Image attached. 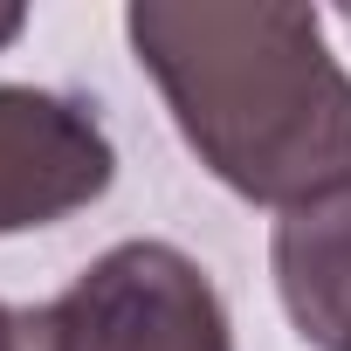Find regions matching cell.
I'll use <instances>...</instances> for the list:
<instances>
[{
    "mask_svg": "<svg viewBox=\"0 0 351 351\" xmlns=\"http://www.w3.org/2000/svg\"><path fill=\"white\" fill-rule=\"evenodd\" d=\"M124 42L228 193L289 214L351 180V69L317 8L138 0Z\"/></svg>",
    "mask_w": 351,
    "mask_h": 351,
    "instance_id": "1",
    "label": "cell"
},
{
    "mask_svg": "<svg viewBox=\"0 0 351 351\" xmlns=\"http://www.w3.org/2000/svg\"><path fill=\"white\" fill-rule=\"evenodd\" d=\"M21 351H234V324L186 248L117 241L62 296L21 310Z\"/></svg>",
    "mask_w": 351,
    "mask_h": 351,
    "instance_id": "2",
    "label": "cell"
},
{
    "mask_svg": "<svg viewBox=\"0 0 351 351\" xmlns=\"http://www.w3.org/2000/svg\"><path fill=\"white\" fill-rule=\"evenodd\" d=\"M117 180V145L90 97L0 83V241L97 207Z\"/></svg>",
    "mask_w": 351,
    "mask_h": 351,
    "instance_id": "3",
    "label": "cell"
},
{
    "mask_svg": "<svg viewBox=\"0 0 351 351\" xmlns=\"http://www.w3.org/2000/svg\"><path fill=\"white\" fill-rule=\"evenodd\" d=\"M269 269L296 337L310 351H351V180L276 221Z\"/></svg>",
    "mask_w": 351,
    "mask_h": 351,
    "instance_id": "4",
    "label": "cell"
},
{
    "mask_svg": "<svg viewBox=\"0 0 351 351\" xmlns=\"http://www.w3.org/2000/svg\"><path fill=\"white\" fill-rule=\"evenodd\" d=\"M28 35V8H14V0H0V49H14Z\"/></svg>",
    "mask_w": 351,
    "mask_h": 351,
    "instance_id": "5",
    "label": "cell"
},
{
    "mask_svg": "<svg viewBox=\"0 0 351 351\" xmlns=\"http://www.w3.org/2000/svg\"><path fill=\"white\" fill-rule=\"evenodd\" d=\"M0 351H21V310L0 303Z\"/></svg>",
    "mask_w": 351,
    "mask_h": 351,
    "instance_id": "6",
    "label": "cell"
},
{
    "mask_svg": "<svg viewBox=\"0 0 351 351\" xmlns=\"http://www.w3.org/2000/svg\"><path fill=\"white\" fill-rule=\"evenodd\" d=\"M337 21H344V28H351V8H337Z\"/></svg>",
    "mask_w": 351,
    "mask_h": 351,
    "instance_id": "7",
    "label": "cell"
}]
</instances>
